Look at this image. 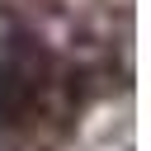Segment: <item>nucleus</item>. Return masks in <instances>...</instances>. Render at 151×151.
I'll use <instances>...</instances> for the list:
<instances>
[]
</instances>
